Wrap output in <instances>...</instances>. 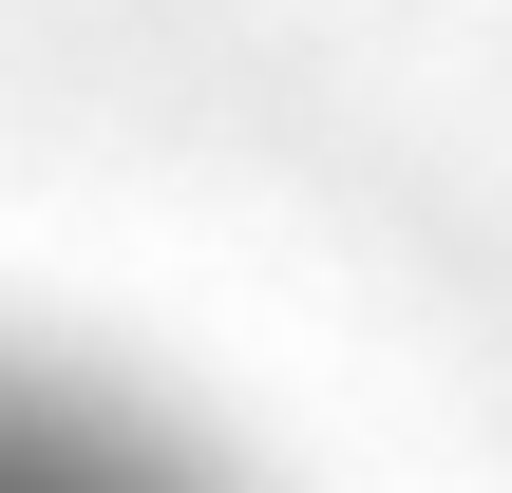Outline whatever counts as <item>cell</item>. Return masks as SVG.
Segmentation results:
<instances>
[{"mask_svg":"<svg viewBox=\"0 0 512 493\" xmlns=\"http://www.w3.org/2000/svg\"><path fill=\"white\" fill-rule=\"evenodd\" d=\"M0 493H57V475H19V456H0Z\"/></svg>","mask_w":512,"mask_h":493,"instance_id":"6da1fadb","label":"cell"}]
</instances>
